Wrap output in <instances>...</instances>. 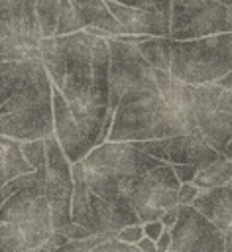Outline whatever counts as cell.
I'll return each instance as SVG.
<instances>
[{
    "label": "cell",
    "instance_id": "60d3db41",
    "mask_svg": "<svg viewBox=\"0 0 232 252\" xmlns=\"http://www.w3.org/2000/svg\"><path fill=\"white\" fill-rule=\"evenodd\" d=\"M26 252H55V250H51L47 244H43V246H39V248H33V250H26Z\"/></svg>",
    "mask_w": 232,
    "mask_h": 252
},
{
    "label": "cell",
    "instance_id": "cb8c5ba5",
    "mask_svg": "<svg viewBox=\"0 0 232 252\" xmlns=\"http://www.w3.org/2000/svg\"><path fill=\"white\" fill-rule=\"evenodd\" d=\"M59 0H35V16L43 37H53L57 28Z\"/></svg>",
    "mask_w": 232,
    "mask_h": 252
},
{
    "label": "cell",
    "instance_id": "4316f807",
    "mask_svg": "<svg viewBox=\"0 0 232 252\" xmlns=\"http://www.w3.org/2000/svg\"><path fill=\"white\" fill-rule=\"evenodd\" d=\"M116 238H118L120 242H124V244L136 246V244L144 238V224H142V222H138V224H128V226H124L122 230H118Z\"/></svg>",
    "mask_w": 232,
    "mask_h": 252
},
{
    "label": "cell",
    "instance_id": "ee69618b",
    "mask_svg": "<svg viewBox=\"0 0 232 252\" xmlns=\"http://www.w3.org/2000/svg\"><path fill=\"white\" fill-rule=\"evenodd\" d=\"M228 185H230V187H232V181H230V183H228Z\"/></svg>",
    "mask_w": 232,
    "mask_h": 252
},
{
    "label": "cell",
    "instance_id": "6da1fadb",
    "mask_svg": "<svg viewBox=\"0 0 232 252\" xmlns=\"http://www.w3.org/2000/svg\"><path fill=\"white\" fill-rule=\"evenodd\" d=\"M0 134L18 142L55 134L53 83L41 59L0 63Z\"/></svg>",
    "mask_w": 232,
    "mask_h": 252
},
{
    "label": "cell",
    "instance_id": "8fae6325",
    "mask_svg": "<svg viewBox=\"0 0 232 252\" xmlns=\"http://www.w3.org/2000/svg\"><path fill=\"white\" fill-rule=\"evenodd\" d=\"M179 179L173 165L161 163L159 167L147 171L130 195V207L142 222L159 220L165 211L177 207Z\"/></svg>",
    "mask_w": 232,
    "mask_h": 252
},
{
    "label": "cell",
    "instance_id": "8d00e7d4",
    "mask_svg": "<svg viewBox=\"0 0 232 252\" xmlns=\"http://www.w3.org/2000/svg\"><path fill=\"white\" fill-rule=\"evenodd\" d=\"M122 6H128V8H149V0H114Z\"/></svg>",
    "mask_w": 232,
    "mask_h": 252
},
{
    "label": "cell",
    "instance_id": "e575fe53",
    "mask_svg": "<svg viewBox=\"0 0 232 252\" xmlns=\"http://www.w3.org/2000/svg\"><path fill=\"white\" fill-rule=\"evenodd\" d=\"M149 4L163 16L171 18V0H149Z\"/></svg>",
    "mask_w": 232,
    "mask_h": 252
},
{
    "label": "cell",
    "instance_id": "277c9868",
    "mask_svg": "<svg viewBox=\"0 0 232 252\" xmlns=\"http://www.w3.org/2000/svg\"><path fill=\"white\" fill-rule=\"evenodd\" d=\"M177 134H187V128L165 104L155 85L122 96L106 142H147Z\"/></svg>",
    "mask_w": 232,
    "mask_h": 252
},
{
    "label": "cell",
    "instance_id": "f35d334b",
    "mask_svg": "<svg viewBox=\"0 0 232 252\" xmlns=\"http://www.w3.org/2000/svg\"><path fill=\"white\" fill-rule=\"evenodd\" d=\"M218 85H220L222 89H228V91H232V71H230L226 77H222V79L218 81Z\"/></svg>",
    "mask_w": 232,
    "mask_h": 252
},
{
    "label": "cell",
    "instance_id": "7bdbcfd3",
    "mask_svg": "<svg viewBox=\"0 0 232 252\" xmlns=\"http://www.w3.org/2000/svg\"><path fill=\"white\" fill-rule=\"evenodd\" d=\"M169 252H177V250H173V248H169Z\"/></svg>",
    "mask_w": 232,
    "mask_h": 252
},
{
    "label": "cell",
    "instance_id": "7402d4cb",
    "mask_svg": "<svg viewBox=\"0 0 232 252\" xmlns=\"http://www.w3.org/2000/svg\"><path fill=\"white\" fill-rule=\"evenodd\" d=\"M230 181H232V161L226 156H220L214 161H208V163L199 165L197 175L193 179V183L201 191L222 187V185H228Z\"/></svg>",
    "mask_w": 232,
    "mask_h": 252
},
{
    "label": "cell",
    "instance_id": "5b68a950",
    "mask_svg": "<svg viewBox=\"0 0 232 252\" xmlns=\"http://www.w3.org/2000/svg\"><path fill=\"white\" fill-rule=\"evenodd\" d=\"M232 71V32L199 39H169V73L187 85L218 83Z\"/></svg>",
    "mask_w": 232,
    "mask_h": 252
},
{
    "label": "cell",
    "instance_id": "83f0119b",
    "mask_svg": "<svg viewBox=\"0 0 232 252\" xmlns=\"http://www.w3.org/2000/svg\"><path fill=\"white\" fill-rule=\"evenodd\" d=\"M90 252H140L136 246L124 244L118 238H106L104 242H100L98 246H94Z\"/></svg>",
    "mask_w": 232,
    "mask_h": 252
},
{
    "label": "cell",
    "instance_id": "ac0fdd59",
    "mask_svg": "<svg viewBox=\"0 0 232 252\" xmlns=\"http://www.w3.org/2000/svg\"><path fill=\"white\" fill-rule=\"evenodd\" d=\"M53 230L35 222H0V252H26L47 242Z\"/></svg>",
    "mask_w": 232,
    "mask_h": 252
},
{
    "label": "cell",
    "instance_id": "f1b7e54d",
    "mask_svg": "<svg viewBox=\"0 0 232 252\" xmlns=\"http://www.w3.org/2000/svg\"><path fill=\"white\" fill-rule=\"evenodd\" d=\"M201 189L195 183H181L177 191V203L179 205H193V201L199 197Z\"/></svg>",
    "mask_w": 232,
    "mask_h": 252
},
{
    "label": "cell",
    "instance_id": "b9f144b4",
    "mask_svg": "<svg viewBox=\"0 0 232 252\" xmlns=\"http://www.w3.org/2000/svg\"><path fill=\"white\" fill-rule=\"evenodd\" d=\"M216 2H220V4H224V6L228 8V12H230V16H232V0H216Z\"/></svg>",
    "mask_w": 232,
    "mask_h": 252
},
{
    "label": "cell",
    "instance_id": "8992f818",
    "mask_svg": "<svg viewBox=\"0 0 232 252\" xmlns=\"http://www.w3.org/2000/svg\"><path fill=\"white\" fill-rule=\"evenodd\" d=\"M41 39L35 0H0V63L39 59Z\"/></svg>",
    "mask_w": 232,
    "mask_h": 252
},
{
    "label": "cell",
    "instance_id": "2e32d148",
    "mask_svg": "<svg viewBox=\"0 0 232 252\" xmlns=\"http://www.w3.org/2000/svg\"><path fill=\"white\" fill-rule=\"evenodd\" d=\"M112 16L118 20L126 35H149V37H169L171 18L159 14L153 6L149 8H128L114 0H104Z\"/></svg>",
    "mask_w": 232,
    "mask_h": 252
},
{
    "label": "cell",
    "instance_id": "3957f363",
    "mask_svg": "<svg viewBox=\"0 0 232 252\" xmlns=\"http://www.w3.org/2000/svg\"><path fill=\"white\" fill-rule=\"evenodd\" d=\"M81 163L94 195L112 205L132 209L130 195L134 187L147 171L159 167L163 161L134 148L130 142H104L90 150Z\"/></svg>",
    "mask_w": 232,
    "mask_h": 252
},
{
    "label": "cell",
    "instance_id": "484cf974",
    "mask_svg": "<svg viewBox=\"0 0 232 252\" xmlns=\"http://www.w3.org/2000/svg\"><path fill=\"white\" fill-rule=\"evenodd\" d=\"M81 32V26L75 16V8L71 0H59V14H57V28L55 35H69Z\"/></svg>",
    "mask_w": 232,
    "mask_h": 252
},
{
    "label": "cell",
    "instance_id": "603a6c76",
    "mask_svg": "<svg viewBox=\"0 0 232 252\" xmlns=\"http://www.w3.org/2000/svg\"><path fill=\"white\" fill-rule=\"evenodd\" d=\"M136 47L153 69L169 71V37H147Z\"/></svg>",
    "mask_w": 232,
    "mask_h": 252
},
{
    "label": "cell",
    "instance_id": "44dd1931",
    "mask_svg": "<svg viewBox=\"0 0 232 252\" xmlns=\"http://www.w3.org/2000/svg\"><path fill=\"white\" fill-rule=\"evenodd\" d=\"M26 173H33V169L22 156L20 142L0 134V189Z\"/></svg>",
    "mask_w": 232,
    "mask_h": 252
},
{
    "label": "cell",
    "instance_id": "1f68e13d",
    "mask_svg": "<svg viewBox=\"0 0 232 252\" xmlns=\"http://www.w3.org/2000/svg\"><path fill=\"white\" fill-rule=\"evenodd\" d=\"M165 230L163 222L161 220H151V222H144V236L151 238V240H157L161 236V232Z\"/></svg>",
    "mask_w": 232,
    "mask_h": 252
},
{
    "label": "cell",
    "instance_id": "e0dca14e",
    "mask_svg": "<svg viewBox=\"0 0 232 252\" xmlns=\"http://www.w3.org/2000/svg\"><path fill=\"white\" fill-rule=\"evenodd\" d=\"M138 222H142V220L138 219V215L132 209L112 205L90 191L88 217H87V224H85V228L90 234H110L116 238L118 230H122L128 224H138Z\"/></svg>",
    "mask_w": 232,
    "mask_h": 252
},
{
    "label": "cell",
    "instance_id": "ab89813d",
    "mask_svg": "<svg viewBox=\"0 0 232 252\" xmlns=\"http://www.w3.org/2000/svg\"><path fill=\"white\" fill-rule=\"evenodd\" d=\"M222 156H226V158H228V159L232 161V140L228 142V146H226V150L222 152Z\"/></svg>",
    "mask_w": 232,
    "mask_h": 252
},
{
    "label": "cell",
    "instance_id": "4dcf8cb0",
    "mask_svg": "<svg viewBox=\"0 0 232 252\" xmlns=\"http://www.w3.org/2000/svg\"><path fill=\"white\" fill-rule=\"evenodd\" d=\"M63 236H67L69 240H85V238H90L92 234L85 228V226H81V224H77V222H71L69 226H65L63 230H59Z\"/></svg>",
    "mask_w": 232,
    "mask_h": 252
},
{
    "label": "cell",
    "instance_id": "f546056e",
    "mask_svg": "<svg viewBox=\"0 0 232 252\" xmlns=\"http://www.w3.org/2000/svg\"><path fill=\"white\" fill-rule=\"evenodd\" d=\"M199 165H191V163H181V165H173V171L179 179V183H193L195 175H197Z\"/></svg>",
    "mask_w": 232,
    "mask_h": 252
},
{
    "label": "cell",
    "instance_id": "7c38bea8",
    "mask_svg": "<svg viewBox=\"0 0 232 252\" xmlns=\"http://www.w3.org/2000/svg\"><path fill=\"white\" fill-rule=\"evenodd\" d=\"M171 238V248L177 252H224V232L193 205H179Z\"/></svg>",
    "mask_w": 232,
    "mask_h": 252
},
{
    "label": "cell",
    "instance_id": "d6986e66",
    "mask_svg": "<svg viewBox=\"0 0 232 252\" xmlns=\"http://www.w3.org/2000/svg\"><path fill=\"white\" fill-rule=\"evenodd\" d=\"M193 207L212 224H216L220 230H226L228 226H232V187L230 185L201 191L199 197L193 201Z\"/></svg>",
    "mask_w": 232,
    "mask_h": 252
},
{
    "label": "cell",
    "instance_id": "7a4b0ae2",
    "mask_svg": "<svg viewBox=\"0 0 232 252\" xmlns=\"http://www.w3.org/2000/svg\"><path fill=\"white\" fill-rule=\"evenodd\" d=\"M92 45L94 35L85 30L69 35H53L41 39V63L53 83L67 98L69 108L83 134L100 146L104 124L88 114V94L92 85Z\"/></svg>",
    "mask_w": 232,
    "mask_h": 252
},
{
    "label": "cell",
    "instance_id": "d4e9b609",
    "mask_svg": "<svg viewBox=\"0 0 232 252\" xmlns=\"http://www.w3.org/2000/svg\"><path fill=\"white\" fill-rule=\"evenodd\" d=\"M20 150L22 156L26 158V161L31 165L33 171L43 169L45 161H47V152H45V138L39 140H29V142H20Z\"/></svg>",
    "mask_w": 232,
    "mask_h": 252
},
{
    "label": "cell",
    "instance_id": "52a82bcc",
    "mask_svg": "<svg viewBox=\"0 0 232 252\" xmlns=\"http://www.w3.org/2000/svg\"><path fill=\"white\" fill-rule=\"evenodd\" d=\"M191 108L206 144L222 154L232 140V91L218 83L191 85Z\"/></svg>",
    "mask_w": 232,
    "mask_h": 252
},
{
    "label": "cell",
    "instance_id": "836d02e7",
    "mask_svg": "<svg viewBox=\"0 0 232 252\" xmlns=\"http://www.w3.org/2000/svg\"><path fill=\"white\" fill-rule=\"evenodd\" d=\"M177 217H179V205H177V207H173V209H169V211H165V213H163V217H161L159 220L163 222V226H165V228H169V230H171V228L175 226V222H177Z\"/></svg>",
    "mask_w": 232,
    "mask_h": 252
},
{
    "label": "cell",
    "instance_id": "4fadbf2b",
    "mask_svg": "<svg viewBox=\"0 0 232 252\" xmlns=\"http://www.w3.org/2000/svg\"><path fill=\"white\" fill-rule=\"evenodd\" d=\"M134 148L145 152L151 158L161 159L169 165H203L208 161H214L222 154H218L214 148L206 144L203 134H177L161 140H147V142H130Z\"/></svg>",
    "mask_w": 232,
    "mask_h": 252
},
{
    "label": "cell",
    "instance_id": "30bf717a",
    "mask_svg": "<svg viewBox=\"0 0 232 252\" xmlns=\"http://www.w3.org/2000/svg\"><path fill=\"white\" fill-rule=\"evenodd\" d=\"M45 197L51 209V226L55 232L63 230L73 222L71 219V201H73V163L67 159L65 152L61 150L55 134L45 138Z\"/></svg>",
    "mask_w": 232,
    "mask_h": 252
},
{
    "label": "cell",
    "instance_id": "ffe728a7",
    "mask_svg": "<svg viewBox=\"0 0 232 252\" xmlns=\"http://www.w3.org/2000/svg\"><path fill=\"white\" fill-rule=\"evenodd\" d=\"M73 8H75V16H77L81 30L96 28L104 32L106 37L124 35L122 26L112 16L104 0H73Z\"/></svg>",
    "mask_w": 232,
    "mask_h": 252
},
{
    "label": "cell",
    "instance_id": "5bb4252c",
    "mask_svg": "<svg viewBox=\"0 0 232 252\" xmlns=\"http://www.w3.org/2000/svg\"><path fill=\"white\" fill-rule=\"evenodd\" d=\"M45 167L35 171V179L14 193L0 207V222H35L45 228H51V209L45 197Z\"/></svg>",
    "mask_w": 232,
    "mask_h": 252
},
{
    "label": "cell",
    "instance_id": "9c48e42d",
    "mask_svg": "<svg viewBox=\"0 0 232 252\" xmlns=\"http://www.w3.org/2000/svg\"><path fill=\"white\" fill-rule=\"evenodd\" d=\"M110 49V102L108 112L114 114L118 102L128 93L155 87L153 67L144 59L134 43L108 37Z\"/></svg>",
    "mask_w": 232,
    "mask_h": 252
},
{
    "label": "cell",
    "instance_id": "d6a6232c",
    "mask_svg": "<svg viewBox=\"0 0 232 252\" xmlns=\"http://www.w3.org/2000/svg\"><path fill=\"white\" fill-rule=\"evenodd\" d=\"M171 242H173V238H171V230L165 228V230L161 232V236L155 240V250H157V252H169Z\"/></svg>",
    "mask_w": 232,
    "mask_h": 252
},
{
    "label": "cell",
    "instance_id": "74e56055",
    "mask_svg": "<svg viewBox=\"0 0 232 252\" xmlns=\"http://www.w3.org/2000/svg\"><path fill=\"white\" fill-rule=\"evenodd\" d=\"M224 232V252H232V226H228Z\"/></svg>",
    "mask_w": 232,
    "mask_h": 252
},
{
    "label": "cell",
    "instance_id": "9a60e30c",
    "mask_svg": "<svg viewBox=\"0 0 232 252\" xmlns=\"http://www.w3.org/2000/svg\"><path fill=\"white\" fill-rule=\"evenodd\" d=\"M53 128H55V138L61 150L65 152L71 163L81 161L90 150H94L92 142L79 128L67 98L61 94L57 87H53Z\"/></svg>",
    "mask_w": 232,
    "mask_h": 252
},
{
    "label": "cell",
    "instance_id": "d590c367",
    "mask_svg": "<svg viewBox=\"0 0 232 252\" xmlns=\"http://www.w3.org/2000/svg\"><path fill=\"white\" fill-rule=\"evenodd\" d=\"M136 248H138L140 252H157V250H155V240H151V238H147V236H144V238L136 244Z\"/></svg>",
    "mask_w": 232,
    "mask_h": 252
},
{
    "label": "cell",
    "instance_id": "ba28073f",
    "mask_svg": "<svg viewBox=\"0 0 232 252\" xmlns=\"http://www.w3.org/2000/svg\"><path fill=\"white\" fill-rule=\"evenodd\" d=\"M232 32L228 8L216 0H171L169 39L185 41Z\"/></svg>",
    "mask_w": 232,
    "mask_h": 252
}]
</instances>
